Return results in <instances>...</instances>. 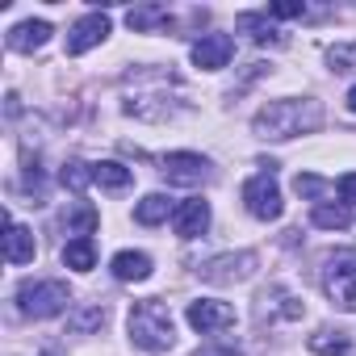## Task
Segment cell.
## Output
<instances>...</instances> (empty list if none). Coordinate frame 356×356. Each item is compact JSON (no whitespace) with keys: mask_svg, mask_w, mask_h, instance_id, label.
Instances as JSON below:
<instances>
[{"mask_svg":"<svg viewBox=\"0 0 356 356\" xmlns=\"http://www.w3.org/2000/svg\"><path fill=\"white\" fill-rule=\"evenodd\" d=\"M256 264H260L256 252H231V256H218V260L202 264L197 273H202V281H210V285H239V281H248V277L256 273Z\"/></svg>","mask_w":356,"mask_h":356,"instance_id":"52a82bcc","label":"cell"},{"mask_svg":"<svg viewBox=\"0 0 356 356\" xmlns=\"http://www.w3.org/2000/svg\"><path fill=\"white\" fill-rule=\"evenodd\" d=\"M42 356H55V352H42Z\"/></svg>","mask_w":356,"mask_h":356,"instance_id":"4dcf8cb0","label":"cell"},{"mask_svg":"<svg viewBox=\"0 0 356 356\" xmlns=\"http://www.w3.org/2000/svg\"><path fill=\"white\" fill-rule=\"evenodd\" d=\"M348 109H352V113H356V84H352V88H348Z\"/></svg>","mask_w":356,"mask_h":356,"instance_id":"f546056e","label":"cell"},{"mask_svg":"<svg viewBox=\"0 0 356 356\" xmlns=\"http://www.w3.org/2000/svg\"><path fill=\"white\" fill-rule=\"evenodd\" d=\"M268 17H306V5H293V0H281V5H268Z\"/></svg>","mask_w":356,"mask_h":356,"instance_id":"484cf974","label":"cell"},{"mask_svg":"<svg viewBox=\"0 0 356 356\" xmlns=\"http://www.w3.org/2000/svg\"><path fill=\"white\" fill-rule=\"evenodd\" d=\"M310 352L314 356H343L348 352V335L343 331H314L310 335Z\"/></svg>","mask_w":356,"mask_h":356,"instance_id":"7402d4cb","label":"cell"},{"mask_svg":"<svg viewBox=\"0 0 356 356\" xmlns=\"http://www.w3.org/2000/svg\"><path fill=\"white\" fill-rule=\"evenodd\" d=\"M126 331H130V343L143 348V352H168L176 343V318L159 298L134 302L130 318H126Z\"/></svg>","mask_w":356,"mask_h":356,"instance_id":"7a4b0ae2","label":"cell"},{"mask_svg":"<svg viewBox=\"0 0 356 356\" xmlns=\"http://www.w3.org/2000/svg\"><path fill=\"white\" fill-rule=\"evenodd\" d=\"M109 38V17L105 13H84L72 30H67V55H84L92 47H101Z\"/></svg>","mask_w":356,"mask_h":356,"instance_id":"9c48e42d","label":"cell"},{"mask_svg":"<svg viewBox=\"0 0 356 356\" xmlns=\"http://www.w3.org/2000/svg\"><path fill=\"white\" fill-rule=\"evenodd\" d=\"M185 318H189V327H193V331H202V335H214V331H227V327L235 323V310H231L227 302L197 298V302H189Z\"/></svg>","mask_w":356,"mask_h":356,"instance_id":"ba28073f","label":"cell"},{"mask_svg":"<svg viewBox=\"0 0 356 356\" xmlns=\"http://www.w3.org/2000/svg\"><path fill=\"white\" fill-rule=\"evenodd\" d=\"M130 168H122V163H113V159H105V163H92V185H101V189H109V193H122V189H130Z\"/></svg>","mask_w":356,"mask_h":356,"instance_id":"ac0fdd59","label":"cell"},{"mask_svg":"<svg viewBox=\"0 0 356 356\" xmlns=\"http://www.w3.org/2000/svg\"><path fill=\"white\" fill-rule=\"evenodd\" d=\"M72 302V289L63 281H22L17 285V310L26 318H55Z\"/></svg>","mask_w":356,"mask_h":356,"instance_id":"3957f363","label":"cell"},{"mask_svg":"<svg viewBox=\"0 0 356 356\" xmlns=\"http://www.w3.org/2000/svg\"><path fill=\"white\" fill-rule=\"evenodd\" d=\"M298 193H306V197H318V193H327V185L318 181V176H298Z\"/></svg>","mask_w":356,"mask_h":356,"instance_id":"4316f807","label":"cell"},{"mask_svg":"<svg viewBox=\"0 0 356 356\" xmlns=\"http://www.w3.org/2000/svg\"><path fill=\"white\" fill-rule=\"evenodd\" d=\"M109 268H113L118 281H147L151 277V256L147 252H118Z\"/></svg>","mask_w":356,"mask_h":356,"instance_id":"2e32d148","label":"cell"},{"mask_svg":"<svg viewBox=\"0 0 356 356\" xmlns=\"http://www.w3.org/2000/svg\"><path fill=\"white\" fill-rule=\"evenodd\" d=\"M243 206H248V214L260 218V222H277V218H281L285 202H281V189H277V181H273V172H260V176H252V181L243 185Z\"/></svg>","mask_w":356,"mask_h":356,"instance_id":"8992f818","label":"cell"},{"mask_svg":"<svg viewBox=\"0 0 356 356\" xmlns=\"http://www.w3.org/2000/svg\"><path fill=\"white\" fill-rule=\"evenodd\" d=\"M92 323H105V310H101V306H97V310H88V314H80V318H76V327H80V331H88V327H92Z\"/></svg>","mask_w":356,"mask_h":356,"instance_id":"f1b7e54d","label":"cell"},{"mask_svg":"<svg viewBox=\"0 0 356 356\" xmlns=\"http://www.w3.org/2000/svg\"><path fill=\"white\" fill-rule=\"evenodd\" d=\"M34 252H38L34 231L22 227V222H13V218H5V260H9V264H30Z\"/></svg>","mask_w":356,"mask_h":356,"instance_id":"7c38bea8","label":"cell"},{"mask_svg":"<svg viewBox=\"0 0 356 356\" xmlns=\"http://www.w3.org/2000/svg\"><path fill=\"white\" fill-rule=\"evenodd\" d=\"M256 314H260V323H264V318L273 323L277 314H281V318H302V302H298L293 293H285V289H264Z\"/></svg>","mask_w":356,"mask_h":356,"instance_id":"5bb4252c","label":"cell"},{"mask_svg":"<svg viewBox=\"0 0 356 356\" xmlns=\"http://www.w3.org/2000/svg\"><path fill=\"white\" fill-rule=\"evenodd\" d=\"M97 222H101V214H97L92 206H76L72 218H67V235H76V239H92Z\"/></svg>","mask_w":356,"mask_h":356,"instance_id":"603a6c76","label":"cell"},{"mask_svg":"<svg viewBox=\"0 0 356 356\" xmlns=\"http://www.w3.org/2000/svg\"><path fill=\"white\" fill-rule=\"evenodd\" d=\"M63 264L76 268V273H92V268H97V243H92V239H67Z\"/></svg>","mask_w":356,"mask_h":356,"instance_id":"ffe728a7","label":"cell"},{"mask_svg":"<svg viewBox=\"0 0 356 356\" xmlns=\"http://www.w3.org/2000/svg\"><path fill=\"white\" fill-rule=\"evenodd\" d=\"M172 227H176V235H181V239L206 235L210 231V202H202V197L181 202V206H176V214H172Z\"/></svg>","mask_w":356,"mask_h":356,"instance_id":"8fae6325","label":"cell"},{"mask_svg":"<svg viewBox=\"0 0 356 356\" xmlns=\"http://www.w3.org/2000/svg\"><path fill=\"white\" fill-rule=\"evenodd\" d=\"M327 67H331L335 76L356 72V42H339V47H331V51H327Z\"/></svg>","mask_w":356,"mask_h":356,"instance_id":"cb8c5ba5","label":"cell"},{"mask_svg":"<svg viewBox=\"0 0 356 356\" xmlns=\"http://www.w3.org/2000/svg\"><path fill=\"white\" fill-rule=\"evenodd\" d=\"M59 181L67 185V189H84L88 181H92V163H80V159H72V163H63V172H59Z\"/></svg>","mask_w":356,"mask_h":356,"instance_id":"d4e9b609","label":"cell"},{"mask_svg":"<svg viewBox=\"0 0 356 356\" xmlns=\"http://www.w3.org/2000/svg\"><path fill=\"white\" fill-rule=\"evenodd\" d=\"M339 197H343L348 206H356V172H348V176H339Z\"/></svg>","mask_w":356,"mask_h":356,"instance_id":"83f0119b","label":"cell"},{"mask_svg":"<svg viewBox=\"0 0 356 356\" xmlns=\"http://www.w3.org/2000/svg\"><path fill=\"white\" fill-rule=\"evenodd\" d=\"M323 289L339 310H356V248L331 252L323 264Z\"/></svg>","mask_w":356,"mask_h":356,"instance_id":"277c9868","label":"cell"},{"mask_svg":"<svg viewBox=\"0 0 356 356\" xmlns=\"http://www.w3.org/2000/svg\"><path fill=\"white\" fill-rule=\"evenodd\" d=\"M318 126H323V105L314 97H281V101H268L252 118V130L264 143H285V138L310 134Z\"/></svg>","mask_w":356,"mask_h":356,"instance_id":"6da1fadb","label":"cell"},{"mask_svg":"<svg viewBox=\"0 0 356 356\" xmlns=\"http://www.w3.org/2000/svg\"><path fill=\"white\" fill-rule=\"evenodd\" d=\"M231 55H235V42H231L227 34H202V38L193 42V63H197L202 72H222V67L231 63Z\"/></svg>","mask_w":356,"mask_h":356,"instance_id":"30bf717a","label":"cell"},{"mask_svg":"<svg viewBox=\"0 0 356 356\" xmlns=\"http://www.w3.org/2000/svg\"><path fill=\"white\" fill-rule=\"evenodd\" d=\"M159 172H163L168 185H185V189L206 185L210 176H214V172H210V159L197 155V151H172V155H163V159H159Z\"/></svg>","mask_w":356,"mask_h":356,"instance_id":"5b68a950","label":"cell"},{"mask_svg":"<svg viewBox=\"0 0 356 356\" xmlns=\"http://www.w3.org/2000/svg\"><path fill=\"white\" fill-rule=\"evenodd\" d=\"M126 26H130L134 34H155V30L172 26V17H168V9H163V5H138V9H130V13H126Z\"/></svg>","mask_w":356,"mask_h":356,"instance_id":"9a60e30c","label":"cell"},{"mask_svg":"<svg viewBox=\"0 0 356 356\" xmlns=\"http://www.w3.org/2000/svg\"><path fill=\"white\" fill-rule=\"evenodd\" d=\"M47 38H51V22H42V17H30V22H22V26H13V30H9V51H22V55H30V51L47 47Z\"/></svg>","mask_w":356,"mask_h":356,"instance_id":"4fadbf2b","label":"cell"},{"mask_svg":"<svg viewBox=\"0 0 356 356\" xmlns=\"http://www.w3.org/2000/svg\"><path fill=\"white\" fill-rule=\"evenodd\" d=\"M310 222H314V227H323V231H343V227L352 222V214H348V206H327V202H314Z\"/></svg>","mask_w":356,"mask_h":356,"instance_id":"44dd1931","label":"cell"},{"mask_svg":"<svg viewBox=\"0 0 356 356\" xmlns=\"http://www.w3.org/2000/svg\"><path fill=\"white\" fill-rule=\"evenodd\" d=\"M176 214V206L163 197V193H147L138 206H134V218L143 222V227H155V222H163V218H172Z\"/></svg>","mask_w":356,"mask_h":356,"instance_id":"d6986e66","label":"cell"},{"mask_svg":"<svg viewBox=\"0 0 356 356\" xmlns=\"http://www.w3.org/2000/svg\"><path fill=\"white\" fill-rule=\"evenodd\" d=\"M239 30H243L252 42H285V34L273 26L268 9H264V13H243V17H239Z\"/></svg>","mask_w":356,"mask_h":356,"instance_id":"e0dca14e","label":"cell"}]
</instances>
